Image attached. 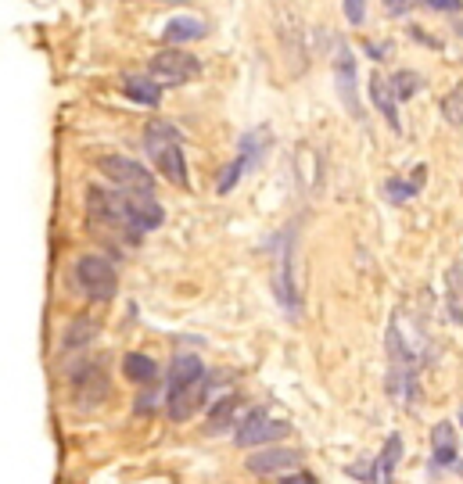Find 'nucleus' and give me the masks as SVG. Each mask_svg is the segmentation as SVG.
Here are the masks:
<instances>
[{
	"label": "nucleus",
	"instance_id": "2f4dec72",
	"mask_svg": "<svg viewBox=\"0 0 463 484\" xmlns=\"http://www.w3.org/2000/svg\"><path fill=\"white\" fill-rule=\"evenodd\" d=\"M456 473H459V477H463V455H459V463H456Z\"/></svg>",
	"mask_w": 463,
	"mask_h": 484
},
{
	"label": "nucleus",
	"instance_id": "4468645a",
	"mask_svg": "<svg viewBox=\"0 0 463 484\" xmlns=\"http://www.w3.org/2000/svg\"><path fill=\"white\" fill-rule=\"evenodd\" d=\"M122 377L133 384V388H155L158 384V363L147 355V352H126L122 355Z\"/></svg>",
	"mask_w": 463,
	"mask_h": 484
},
{
	"label": "nucleus",
	"instance_id": "412c9836",
	"mask_svg": "<svg viewBox=\"0 0 463 484\" xmlns=\"http://www.w3.org/2000/svg\"><path fill=\"white\" fill-rule=\"evenodd\" d=\"M445 305H449V320L463 323V266L459 263L449 266V298H445Z\"/></svg>",
	"mask_w": 463,
	"mask_h": 484
},
{
	"label": "nucleus",
	"instance_id": "c756f323",
	"mask_svg": "<svg viewBox=\"0 0 463 484\" xmlns=\"http://www.w3.org/2000/svg\"><path fill=\"white\" fill-rule=\"evenodd\" d=\"M277 484H316V477H313L309 470H295V473H288V477H281Z\"/></svg>",
	"mask_w": 463,
	"mask_h": 484
},
{
	"label": "nucleus",
	"instance_id": "4be33fe9",
	"mask_svg": "<svg viewBox=\"0 0 463 484\" xmlns=\"http://www.w3.org/2000/svg\"><path fill=\"white\" fill-rule=\"evenodd\" d=\"M420 194V187L413 183V179H406V176H388L384 179V197L391 201V204H406V201H413Z\"/></svg>",
	"mask_w": 463,
	"mask_h": 484
},
{
	"label": "nucleus",
	"instance_id": "aec40b11",
	"mask_svg": "<svg viewBox=\"0 0 463 484\" xmlns=\"http://www.w3.org/2000/svg\"><path fill=\"white\" fill-rule=\"evenodd\" d=\"M97 334H101V323L80 316V320H72L69 330H65V348H83V345H90Z\"/></svg>",
	"mask_w": 463,
	"mask_h": 484
},
{
	"label": "nucleus",
	"instance_id": "9b49d317",
	"mask_svg": "<svg viewBox=\"0 0 463 484\" xmlns=\"http://www.w3.org/2000/svg\"><path fill=\"white\" fill-rule=\"evenodd\" d=\"M245 416V398L241 395H219L215 402H208L205 409V434L208 438H219L226 430H238Z\"/></svg>",
	"mask_w": 463,
	"mask_h": 484
},
{
	"label": "nucleus",
	"instance_id": "7c9ffc66",
	"mask_svg": "<svg viewBox=\"0 0 463 484\" xmlns=\"http://www.w3.org/2000/svg\"><path fill=\"white\" fill-rule=\"evenodd\" d=\"M388 51H391L388 44H366V54H370L374 62H384V58H388Z\"/></svg>",
	"mask_w": 463,
	"mask_h": 484
},
{
	"label": "nucleus",
	"instance_id": "423d86ee",
	"mask_svg": "<svg viewBox=\"0 0 463 484\" xmlns=\"http://www.w3.org/2000/svg\"><path fill=\"white\" fill-rule=\"evenodd\" d=\"M302 463H306V452H302V448H291V445H266V448L248 452L245 470H248L252 477H288V473L302 470Z\"/></svg>",
	"mask_w": 463,
	"mask_h": 484
},
{
	"label": "nucleus",
	"instance_id": "cd10ccee",
	"mask_svg": "<svg viewBox=\"0 0 463 484\" xmlns=\"http://www.w3.org/2000/svg\"><path fill=\"white\" fill-rule=\"evenodd\" d=\"M155 398H158V391H155V388H147L144 395H137V405H133V413H137V416L151 413V409H155Z\"/></svg>",
	"mask_w": 463,
	"mask_h": 484
},
{
	"label": "nucleus",
	"instance_id": "1a4fd4ad",
	"mask_svg": "<svg viewBox=\"0 0 463 484\" xmlns=\"http://www.w3.org/2000/svg\"><path fill=\"white\" fill-rule=\"evenodd\" d=\"M69 384H72V402L80 409H97L105 405L112 384H108V373L101 366H80L69 373Z\"/></svg>",
	"mask_w": 463,
	"mask_h": 484
},
{
	"label": "nucleus",
	"instance_id": "a878e982",
	"mask_svg": "<svg viewBox=\"0 0 463 484\" xmlns=\"http://www.w3.org/2000/svg\"><path fill=\"white\" fill-rule=\"evenodd\" d=\"M341 12L349 26H363L366 22V0H341Z\"/></svg>",
	"mask_w": 463,
	"mask_h": 484
},
{
	"label": "nucleus",
	"instance_id": "393cba45",
	"mask_svg": "<svg viewBox=\"0 0 463 484\" xmlns=\"http://www.w3.org/2000/svg\"><path fill=\"white\" fill-rule=\"evenodd\" d=\"M442 115H445V122L463 126V83H456V87L442 97Z\"/></svg>",
	"mask_w": 463,
	"mask_h": 484
},
{
	"label": "nucleus",
	"instance_id": "473e14b6",
	"mask_svg": "<svg viewBox=\"0 0 463 484\" xmlns=\"http://www.w3.org/2000/svg\"><path fill=\"white\" fill-rule=\"evenodd\" d=\"M456 427H463V409H459V416H456Z\"/></svg>",
	"mask_w": 463,
	"mask_h": 484
},
{
	"label": "nucleus",
	"instance_id": "b1692460",
	"mask_svg": "<svg viewBox=\"0 0 463 484\" xmlns=\"http://www.w3.org/2000/svg\"><path fill=\"white\" fill-rule=\"evenodd\" d=\"M245 172H248V165H245L241 158H234L230 165H223V172H219V179H215V194H230V190L241 183Z\"/></svg>",
	"mask_w": 463,
	"mask_h": 484
},
{
	"label": "nucleus",
	"instance_id": "f3484780",
	"mask_svg": "<svg viewBox=\"0 0 463 484\" xmlns=\"http://www.w3.org/2000/svg\"><path fill=\"white\" fill-rule=\"evenodd\" d=\"M201 37H205V22H198V19H187V15H180V19L165 22V29H162V40H165L169 47H183V44H190V40H201Z\"/></svg>",
	"mask_w": 463,
	"mask_h": 484
},
{
	"label": "nucleus",
	"instance_id": "ddd939ff",
	"mask_svg": "<svg viewBox=\"0 0 463 484\" xmlns=\"http://www.w3.org/2000/svg\"><path fill=\"white\" fill-rule=\"evenodd\" d=\"M205 373H208V370H205L201 355H194V352H180V355H173V363H169L165 391H173V388H187V384H198Z\"/></svg>",
	"mask_w": 463,
	"mask_h": 484
},
{
	"label": "nucleus",
	"instance_id": "7ed1b4c3",
	"mask_svg": "<svg viewBox=\"0 0 463 484\" xmlns=\"http://www.w3.org/2000/svg\"><path fill=\"white\" fill-rule=\"evenodd\" d=\"M72 280H76V288H80L90 302H112V298H115V288H119V273H115L112 259L94 255V252H87V255L76 259Z\"/></svg>",
	"mask_w": 463,
	"mask_h": 484
},
{
	"label": "nucleus",
	"instance_id": "6e6552de",
	"mask_svg": "<svg viewBox=\"0 0 463 484\" xmlns=\"http://www.w3.org/2000/svg\"><path fill=\"white\" fill-rule=\"evenodd\" d=\"M459 463V438H456V423L452 420H438L431 427V455H427V477H442L449 470H456Z\"/></svg>",
	"mask_w": 463,
	"mask_h": 484
},
{
	"label": "nucleus",
	"instance_id": "20e7f679",
	"mask_svg": "<svg viewBox=\"0 0 463 484\" xmlns=\"http://www.w3.org/2000/svg\"><path fill=\"white\" fill-rule=\"evenodd\" d=\"M97 169L122 194H155V176L147 172V165H140V162H133L126 154H101Z\"/></svg>",
	"mask_w": 463,
	"mask_h": 484
},
{
	"label": "nucleus",
	"instance_id": "6ab92c4d",
	"mask_svg": "<svg viewBox=\"0 0 463 484\" xmlns=\"http://www.w3.org/2000/svg\"><path fill=\"white\" fill-rule=\"evenodd\" d=\"M388 83H391V94H395V101H399V104H406V101H413V97L420 94V87H424V76H420V72H413V69H402V72H395Z\"/></svg>",
	"mask_w": 463,
	"mask_h": 484
},
{
	"label": "nucleus",
	"instance_id": "0eeeda50",
	"mask_svg": "<svg viewBox=\"0 0 463 484\" xmlns=\"http://www.w3.org/2000/svg\"><path fill=\"white\" fill-rule=\"evenodd\" d=\"M208 398H212V377L205 373L198 384L165 391V416H169L173 423H187V420H194L201 409H208V405H205Z\"/></svg>",
	"mask_w": 463,
	"mask_h": 484
},
{
	"label": "nucleus",
	"instance_id": "dca6fc26",
	"mask_svg": "<svg viewBox=\"0 0 463 484\" xmlns=\"http://www.w3.org/2000/svg\"><path fill=\"white\" fill-rule=\"evenodd\" d=\"M402 455H406L402 434H399V430H391V434L384 438L381 452H377V470H381V484H395V470H399Z\"/></svg>",
	"mask_w": 463,
	"mask_h": 484
},
{
	"label": "nucleus",
	"instance_id": "f03ea898",
	"mask_svg": "<svg viewBox=\"0 0 463 484\" xmlns=\"http://www.w3.org/2000/svg\"><path fill=\"white\" fill-rule=\"evenodd\" d=\"M288 434H291L288 420H277L266 405H256V409H248L241 416V423L234 430V445L256 452V448H266V445H281Z\"/></svg>",
	"mask_w": 463,
	"mask_h": 484
},
{
	"label": "nucleus",
	"instance_id": "9d476101",
	"mask_svg": "<svg viewBox=\"0 0 463 484\" xmlns=\"http://www.w3.org/2000/svg\"><path fill=\"white\" fill-rule=\"evenodd\" d=\"M334 87H338V97L349 108V115L363 119L359 94H356V58H352V51L345 44H334Z\"/></svg>",
	"mask_w": 463,
	"mask_h": 484
},
{
	"label": "nucleus",
	"instance_id": "a211bd4d",
	"mask_svg": "<svg viewBox=\"0 0 463 484\" xmlns=\"http://www.w3.org/2000/svg\"><path fill=\"white\" fill-rule=\"evenodd\" d=\"M266 151H270V129H248V133L238 140V158H241L248 169L263 165Z\"/></svg>",
	"mask_w": 463,
	"mask_h": 484
},
{
	"label": "nucleus",
	"instance_id": "2eb2a0df",
	"mask_svg": "<svg viewBox=\"0 0 463 484\" xmlns=\"http://www.w3.org/2000/svg\"><path fill=\"white\" fill-rule=\"evenodd\" d=\"M122 94L133 101V104H144V108H158L162 104V87L144 72V76H126L122 79Z\"/></svg>",
	"mask_w": 463,
	"mask_h": 484
},
{
	"label": "nucleus",
	"instance_id": "bb28decb",
	"mask_svg": "<svg viewBox=\"0 0 463 484\" xmlns=\"http://www.w3.org/2000/svg\"><path fill=\"white\" fill-rule=\"evenodd\" d=\"M420 4L431 12H442V15H456L463 8V0H420Z\"/></svg>",
	"mask_w": 463,
	"mask_h": 484
},
{
	"label": "nucleus",
	"instance_id": "c85d7f7f",
	"mask_svg": "<svg viewBox=\"0 0 463 484\" xmlns=\"http://www.w3.org/2000/svg\"><path fill=\"white\" fill-rule=\"evenodd\" d=\"M384 4V12L391 15V19H402L406 12H409V0H381Z\"/></svg>",
	"mask_w": 463,
	"mask_h": 484
},
{
	"label": "nucleus",
	"instance_id": "f8f14e48",
	"mask_svg": "<svg viewBox=\"0 0 463 484\" xmlns=\"http://www.w3.org/2000/svg\"><path fill=\"white\" fill-rule=\"evenodd\" d=\"M366 94H370V104L377 108V115L388 122V129H391V133H402L399 101H395V94H391V83H388V76H381V72L374 69V76H370V83H366Z\"/></svg>",
	"mask_w": 463,
	"mask_h": 484
},
{
	"label": "nucleus",
	"instance_id": "5701e85b",
	"mask_svg": "<svg viewBox=\"0 0 463 484\" xmlns=\"http://www.w3.org/2000/svg\"><path fill=\"white\" fill-rule=\"evenodd\" d=\"M345 473L352 480H363V484H381V470H377V455H359L356 463L345 466Z\"/></svg>",
	"mask_w": 463,
	"mask_h": 484
},
{
	"label": "nucleus",
	"instance_id": "39448f33",
	"mask_svg": "<svg viewBox=\"0 0 463 484\" xmlns=\"http://www.w3.org/2000/svg\"><path fill=\"white\" fill-rule=\"evenodd\" d=\"M198 72H201V62L190 54V51H183V47H165V51H158L151 62H147V76L162 87V83H169V87H180V83H190V79H198Z\"/></svg>",
	"mask_w": 463,
	"mask_h": 484
},
{
	"label": "nucleus",
	"instance_id": "f257e3e1",
	"mask_svg": "<svg viewBox=\"0 0 463 484\" xmlns=\"http://www.w3.org/2000/svg\"><path fill=\"white\" fill-rule=\"evenodd\" d=\"M180 144H183V137H180L176 126H169V122H162V119L147 122V129H144V151H147V158L155 162V169H158L169 183L190 187L187 158H183V147H180Z\"/></svg>",
	"mask_w": 463,
	"mask_h": 484
}]
</instances>
